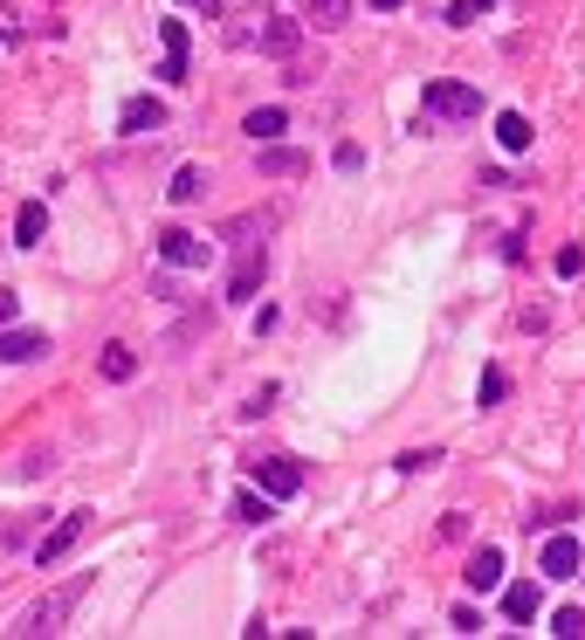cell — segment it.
<instances>
[{"instance_id": "20", "label": "cell", "mask_w": 585, "mask_h": 640, "mask_svg": "<svg viewBox=\"0 0 585 640\" xmlns=\"http://www.w3.org/2000/svg\"><path fill=\"white\" fill-rule=\"evenodd\" d=\"M303 166H311L303 151H283V145H269V151H262V172H275V179H296Z\"/></svg>"}, {"instance_id": "26", "label": "cell", "mask_w": 585, "mask_h": 640, "mask_svg": "<svg viewBox=\"0 0 585 640\" xmlns=\"http://www.w3.org/2000/svg\"><path fill=\"white\" fill-rule=\"evenodd\" d=\"M503 393H510V379H503V372H482V406H496Z\"/></svg>"}, {"instance_id": "18", "label": "cell", "mask_w": 585, "mask_h": 640, "mask_svg": "<svg viewBox=\"0 0 585 640\" xmlns=\"http://www.w3.org/2000/svg\"><path fill=\"white\" fill-rule=\"evenodd\" d=\"M97 366H104L111 386H124V379H138V351H132V345H104V358H97Z\"/></svg>"}, {"instance_id": "17", "label": "cell", "mask_w": 585, "mask_h": 640, "mask_svg": "<svg viewBox=\"0 0 585 640\" xmlns=\"http://www.w3.org/2000/svg\"><path fill=\"white\" fill-rule=\"evenodd\" d=\"M296 42H303V21H269V29H262V56H296Z\"/></svg>"}, {"instance_id": "21", "label": "cell", "mask_w": 585, "mask_h": 640, "mask_svg": "<svg viewBox=\"0 0 585 640\" xmlns=\"http://www.w3.org/2000/svg\"><path fill=\"white\" fill-rule=\"evenodd\" d=\"M551 633L558 640H585V606H558L551 613Z\"/></svg>"}, {"instance_id": "7", "label": "cell", "mask_w": 585, "mask_h": 640, "mask_svg": "<svg viewBox=\"0 0 585 640\" xmlns=\"http://www.w3.org/2000/svg\"><path fill=\"white\" fill-rule=\"evenodd\" d=\"M117 132H124V138H151V132H166V104H159V97H124Z\"/></svg>"}, {"instance_id": "15", "label": "cell", "mask_w": 585, "mask_h": 640, "mask_svg": "<svg viewBox=\"0 0 585 640\" xmlns=\"http://www.w3.org/2000/svg\"><path fill=\"white\" fill-rule=\"evenodd\" d=\"M496 593H503V613H510V620L524 627V620H538V585H496Z\"/></svg>"}, {"instance_id": "11", "label": "cell", "mask_w": 585, "mask_h": 640, "mask_svg": "<svg viewBox=\"0 0 585 640\" xmlns=\"http://www.w3.org/2000/svg\"><path fill=\"white\" fill-rule=\"evenodd\" d=\"M42 351H48L42 330H0V366H35Z\"/></svg>"}, {"instance_id": "30", "label": "cell", "mask_w": 585, "mask_h": 640, "mask_svg": "<svg viewBox=\"0 0 585 640\" xmlns=\"http://www.w3.org/2000/svg\"><path fill=\"white\" fill-rule=\"evenodd\" d=\"M187 8H207V14H221V8H227V0H187Z\"/></svg>"}, {"instance_id": "6", "label": "cell", "mask_w": 585, "mask_h": 640, "mask_svg": "<svg viewBox=\"0 0 585 640\" xmlns=\"http://www.w3.org/2000/svg\"><path fill=\"white\" fill-rule=\"evenodd\" d=\"M262 276H269L262 242H241V262H235V276H227V303H248V296L262 290Z\"/></svg>"}, {"instance_id": "23", "label": "cell", "mask_w": 585, "mask_h": 640, "mask_svg": "<svg viewBox=\"0 0 585 640\" xmlns=\"http://www.w3.org/2000/svg\"><path fill=\"white\" fill-rule=\"evenodd\" d=\"M35 524H42V517H0V551H14V544H21V537H29Z\"/></svg>"}, {"instance_id": "19", "label": "cell", "mask_w": 585, "mask_h": 640, "mask_svg": "<svg viewBox=\"0 0 585 640\" xmlns=\"http://www.w3.org/2000/svg\"><path fill=\"white\" fill-rule=\"evenodd\" d=\"M200 193H207V172H200V166H180V172H172V187H166L172 207H187V200H200Z\"/></svg>"}, {"instance_id": "14", "label": "cell", "mask_w": 585, "mask_h": 640, "mask_svg": "<svg viewBox=\"0 0 585 640\" xmlns=\"http://www.w3.org/2000/svg\"><path fill=\"white\" fill-rule=\"evenodd\" d=\"M42 235H48V207L29 200V207L14 214V248H42Z\"/></svg>"}, {"instance_id": "25", "label": "cell", "mask_w": 585, "mask_h": 640, "mask_svg": "<svg viewBox=\"0 0 585 640\" xmlns=\"http://www.w3.org/2000/svg\"><path fill=\"white\" fill-rule=\"evenodd\" d=\"M435 462H441V448H406V454H400L406 475H420V469H435Z\"/></svg>"}, {"instance_id": "4", "label": "cell", "mask_w": 585, "mask_h": 640, "mask_svg": "<svg viewBox=\"0 0 585 640\" xmlns=\"http://www.w3.org/2000/svg\"><path fill=\"white\" fill-rule=\"evenodd\" d=\"M90 530V517H83V509H69V517H56V530H48V537H35V565L48 572V565H63V558L76 551V537H83Z\"/></svg>"}, {"instance_id": "8", "label": "cell", "mask_w": 585, "mask_h": 640, "mask_svg": "<svg viewBox=\"0 0 585 640\" xmlns=\"http://www.w3.org/2000/svg\"><path fill=\"white\" fill-rule=\"evenodd\" d=\"M544 579H578V565H585V551H578V537L572 530H558V537H544Z\"/></svg>"}, {"instance_id": "10", "label": "cell", "mask_w": 585, "mask_h": 640, "mask_svg": "<svg viewBox=\"0 0 585 640\" xmlns=\"http://www.w3.org/2000/svg\"><path fill=\"white\" fill-rule=\"evenodd\" d=\"M345 14H351V0H296V21H303V29H317V35L345 29Z\"/></svg>"}, {"instance_id": "3", "label": "cell", "mask_w": 585, "mask_h": 640, "mask_svg": "<svg viewBox=\"0 0 585 640\" xmlns=\"http://www.w3.org/2000/svg\"><path fill=\"white\" fill-rule=\"evenodd\" d=\"M159 262L166 269H207L214 262V242L193 235V227H166V235H159Z\"/></svg>"}, {"instance_id": "12", "label": "cell", "mask_w": 585, "mask_h": 640, "mask_svg": "<svg viewBox=\"0 0 585 640\" xmlns=\"http://www.w3.org/2000/svg\"><path fill=\"white\" fill-rule=\"evenodd\" d=\"M462 579H469V593H496V585H503V551H496V544H482V551L469 558V572H462Z\"/></svg>"}, {"instance_id": "27", "label": "cell", "mask_w": 585, "mask_h": 640, "mask_svg": "<svg viewBox=\"0 0 585 640\" xmlns=\"http://www.w3.org/2000/svg\"><path fill=\"white\" fill-rule=\"evenodd\" d=\"M448 627H454V633H482V613H475V606H454Z\"/></svg>"}, {"instance_id": "29", "label": "cell", "mask_w": 585, "mask_h": 640, "mask_svg": "<svg viewBox=\"0 0 585 640\" xmlns=\"http://www.w3.org/2000/svg\"><path fill=\"white\" fill-rule=\"evenodd\" d=\"M14 317H21V296H14V290H0V324H14Z\"/></svg>"}, {"instance_id": "28", "label": "cell", "mask_w": 585, "mask_h": 640, "mask_svg": "<svg viewBox=\"0 0 585 640\" xmlns=\"http://www.w3.org/2000/svg\"><path fill=\"white\" fill-rule=\"evenodd\" d=\"M585 269V248H558V276H578Z\"/></svg>"}, {"instance_id": "24", "label": "cell", "mask_w": 585, "mask_h": 640, "mask_svg": "<svg viewBox=\"0 0 585 640\" xmlns=\"http://www.w3.org/2000/svg\"><path fill=\"white\" fill-rule=\"evenodd\" d=\"M235 517H241V524H262V517H269V496L241 490V496H235Z\"/></svg>"}, {"instance_id": "22", "label": "cell", "mask_w": 585, "mask_h": 640, "mask_svg": "<svg viewBox=\"0 0 585 640\" xmlns=\"http://www.w3.org/2000/svg\"><path fill=\"white\" fill-rule=\"evenodd\" d=\"M490 8H496V0H454V8H448V29H475Z\"/></svg>"}, {"instance_id": "9", "label": "cell", "mask_w": 585, "mask_h": 640, "mask_svg": "<svg viewBox=\"0 0 585 640\" xmlns=\"http://www.w3.org/2000/svg\"><path fill=\"white\" fill-rule=\"evenodd\" d=\"M159 48H166L159 83H187V29H180V21H159Z\"/></svg>"}, {"instance_id": "2", "label": "cell", "mask_w": 585, "mask_h": 640, "mask_svg": "<svg viewBox=\"0 0 585 640\" xmlns=\"http://www.w3.org/2000/svg\"><path fill=\"white\" fill-rule=\"evenodd\" d=\"M420 111L427 117H448V124L454 117H482V90L475 83H454V76H435V83L420 90Z\"/></svg>"}, {"instance_id": "1", "label": "cell", "mask_w": 585, "mask_h": 640, "mask_svg": "<svg viewBox=\"0 0 585 640\" xmlns=\"http://www.w3.org/2000/svg\"><path fill=\"white\" fill-rule=\"evenodd\" d=\"M83 593H90V572H83V579H69V585H56V593H42L29 613H21V627H14V633H29V640L63 633V627H69V613L83 606Z\"/></svg>"}, {"instance_id": "13", "label": "cell", "mask_w": 585, "mask_h": 640, "mask_svg": "<svg viewBox=\"0 0 585 640\" xmlns=\"http://www.w3.org/2000/svg\"><path fill=\"white\" fill-rule=\"evenodd\" d=\"M283 124H290L283 104H262V111H248V117H241V132L256 138V145H275V138H283Z\"/></svg>"}, {"instance_id": "16", "label": "cell", "mask_w": 585, "mask_h": 640, "mask_svg": "<svg viewBox=\"0 0 585 640\" xmlns=\"http://www.w3.org/2000/svg\"><path fill=\"white\" fill-rule=\"evenodd\" d=\"M530 138H538V132H530L524 111H503V117H496V145H503V151H530Z\"/></svg>"}, {"instance_id": "5", "label": "cell", "mask_w": 585, "mask_h": 640, "mask_svg": "<svg viewBox=\"0 0 585 640\" xmlns=\"http://www.w3.org/2000/svg\"><path fill=\"white\" fill-rule=\"evenodd\" d=\"M256 490L269 503H290L303 490V462H290V454H269V462H256Z\"/></svg>"}, {"instance_id": "31", "label": "cell", "mask_w": 585, "mask_h": 640, "mask_svg": "<svg viewBox=\"0 0 585 640\" xmlns=\"http://www.w3.org/2000/svg\"><path fill=\"white\" fill-rule=\"evenodd\" d=\"M372 8H386V14H393V8H406V0H372Z\"/></svg>"}]
</instances>
